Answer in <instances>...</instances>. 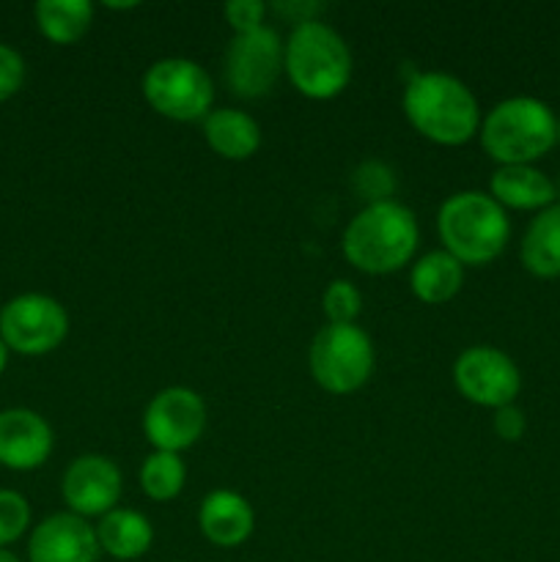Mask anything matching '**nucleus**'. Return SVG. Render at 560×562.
Segmentation results:
<instances>
[{"label": "nucleus", "instance_id": "nucleus-16", "mask_svg": "<svg viewBox=\"0 0 560 562\" xmlns=\"http://www.w3.org/2000/svg\"><path fill=\"white\" fill-rule=\"evenodd\" d=\"M489 195L503 209L544 212L555 203V181L536 165H505L489 179Z\"/></svg>", "mask_w": 560, "mask_h": 562}, {"label": "nucleus", "instance_id": "nucleus-24", "mask_svg": "<svg viewBox=\"0 0 560 562\" xmlns=\"http://www.w3.org/2000/svg\"><path fill=\"white\" fill-rule=\"evenodd\" d=\"M322 311L327 324H357V316L362 313L360 289L346 278L333 280L322 294Z\"/></svg>", "mask_w": 560, "mask_h": 562}, {"label": "nucleus", "instance_id": "nucleus-20", "mask_svg": "<svg viewBox=\"0 0 560 562\" xmlns=\"http://www.w3.org/2000/svg\"><path fill=\"white\" fill-rule=\"evenodd\" d=\"M464 285V263L456 261L450 252L432 250L412 263L410 289L423 305H445L453 300Z\"/></svg>", "mask_w": 560, "mask_h": 562}, {"label": "nucleus", "instance_id": "nucleus-13", "mask_svg": "<svg viewBox=\"0 0 560 562\" xmlns=\"http://www.w3.org/2000/svg\"><path fill=\"white\" fill-rule=\"evenodd\" d=\"M97 530L82 516L53 514L33 527L27 538V562H99Z\"/></svg>", "mask_w": 560, "mask_h": 562}, {"label": "nucleus", "instance_id": "nucleus-22", "mask_svg": "<svg viewBox=\"0 0 560 562\" xmlns=\"http://www.w3.org/2000/svg\"><path fill=\"white\" fill-rule=\"evenodd\" d=\"M137 483L141 492L146 494L152 503H170L184 492L187 483V464L179 453H165V450H154L143 459L141 472H137Z\"/></svg>", "mask_w": 560, "mask_h": 562}, {"label": "nucleus", "instance_id": "nucleus-8", "mask_svg": "<svg viewBox=\"0 0 560 562\" xmlns=\"http://www.w3.org/2000/svg\"><path fill=\"white\" fill-rule=\"evenodd\" d=\"M69 335V313L55 296L20 294L0 307V340L22 357H44Z\"/></svg>", "mask_w": 560, "mask_h": 562}, {"label": "nucleus", "instance_id": "nucleus-1", "mask_svg": "<svg viewBox=\"0 0 560 562\" xmlns=\"http://www.w3.org/2000/svg\"><path fill=\"white\" fill-rule=\"evenodd\" d=\"M401 110L412 130L437 146H464L483 121L475 93L448 71L412 75L401 93Z\"/></svg>", "mask_w": 560, "mask_h": 562}, {"label": "nucleus", "instance_id": "nucleus-32", "mask_svg": "<svg viewBox=\"0 0 560 562\" xmlns=\"http://www.w3.org/2000/svg\"><path fill=\"white\" fill-rule=\"evenodd\" d=\"M555 195H558V201H560V179H558V184H555Z\"/></svg>", "mask_w": 560, "mask_h": 562}, {"label": "nucleus", "instance_id": "nucleus-21", "mask_svg": "<svg viewBox=\"0 0 560 562\" xmlns=\"http://www.w3.org/2000/svg\"><path fill=\"white\" fill-rule=\"evenodd\" d=\"M33 16L47 42L69 47L91 31L93 3L88 0H38L33 5Z\"/></svg>", "mask_w": 560, "mask_h": 562}, {"label": "nucleus", "instance_id": "nucleus-17", "mask_svg": "<svg viewBox=\"0 0 560 562\" xmlns=\"http://www.w3.org/2000/svg\"><path fill=\"white\" fill-rule=\"evenodd\" d=\"M201 132L206 146L231 162H245L261 148V124L245 110L214 108L201 121Z\"/></svg>", "mask_w": 560, "mask_h": 562}, {"label": "nucleus", "instance_id": "nucleus-10", "mask_svg": "<svg viewBox=\"0 0 560 562\" xmlns=\"http://www.w3.org/2000/svg\"><path fill=\"white\" fill-rule=\"evenodd\" d=\"M206 401L184 384L165 387L143 412V437L154 450L184 453L206 431Z\"/></svg>", "mask_w": 560, "mask_h": 562}, {"label": "nucleus", "instance_id": "nucleus-19", "mask_svg": "<svg viewBox=\"0 0 560 562\" xmlns=\"http://www.w3.org/2000/svg\"><path fill=\"white\" fill-rule=\"evenodd\" d=\"M519 258L522 267L536 278H560V203H552L530 220L522 236Z\"/></svg>", "mask_w": 560, "mask_h": 562}, {"label": "nucleus", "instance_id": "nucleus-31", "mask_svg": "<svg viewBox=\"0 0 560 562\" xmlns=\"http://www.w3.org/2000/svg\"><path fill=\"white\" fill-rule=\"evenodd\" d=\"M0 562H22V560L16 558L14 552H9V549H0Z\"/></svg>", "mask_w": 560, "mask_h": 562}, {"label": "nucleus", "instance_id": "nucleus-30", "mask_svg": "<svg viewBox=\"0 0 560 562\" xmlns=\"http://www.w3.org/2000/svg\"><path fill=\"white\" fill-rule=\"evenodd\" d=\"M141 3H104V9H113V11H130V9H137Z\"/></svg>", "mask_w": 560, "mask_h": 562}, {"label": "nucleus", "instance_id": "nucleus-15", "mask_svg": "<svg viewBox=\"0 0 560 562\" xmlns=\"http://www.w3.org/2000/svg\"><path fill=\"white\" fill-rule=\"evenodd\" d=\"M198 527L203 538L217 549H236L250 541L256 530V510L250 499L231 488H214L201 499Z\"/></svg>", "mask_w": 560, "mask_h": 562}, {"label": "nucleus", "instance_id": "nucleus-12", "mask_svg": "<svg viewBox=\"0 0 560 562\" xmlns=\"http://www.w3.org/2000/svg\"><path fill=\"white\" fill-rule=\"evenodd\" d=\"M121 494H124L121 467L102 453L77 456L60 477V497L66 508L82 519H102L104 514L119 508Z\"/></svg>", "mask_w": 560, "mask_h": 562}, {"label": "nucleus", "instance_id": "nucleus-11", "mask_svg": "<svg viewBox=\"0 0 560 562\" xmlns=\"http://www.w3.org/2000/svg\"><path fill=\"white\" fill-rule=\"evenodd\" d=\"M453 384L464 401L497 412L516 401L522 390V373L503 349L478 344L456 357Z\"/></svg>", "mask_w": 560, "mask_h": 562}, {"label": "nucleus", "instance_id": "nucleus-18", "mask_svg": "<svg viewBox=\"0 0 560 562\" xmlns=\"http://www.w3.org/2000/svg\"><path fill=\"white\" fill-rule=\"evenodd\" d=\"M93 530L102 554L119 562L146 558L154 547V525L141 510L113 508L93 525Z\"/></svg>", "mask_w": 560, "mask_h": 562}, {"label": "nucleus", "instance_id": "nucleus-3", "mask_svg": "<svg viewBox=\"0 0 560 562\" xmlns=\"http://www.w3.org/2000/svg\"><path fill=\"white\" fill-rule=\"evenodd\" d=\"M351 49L333 25L307 20L291 27L283 42V71L291 86L313 102L340 97L351 82Z\"/></svg>", "mask_w": 560, "mask_h": 562}, {"label": "nucleus", "instance_id": "nucleus-23", "mask_svg": "<svg viewBox=\"0 0 560 562\" xmlns=\"http://www.w3.org/2000/svg\"><path fill=\"white\" fill-rule=\"evenodd\" d=\"M351 187L368 206V203L393 201L395 190H399V179H395L390 165L379 162V159H368V162L357 165V170L351 173Z\"/></svg>", "mask_w": 560, "mask_h": 562}, {"label": "nucleus", "instance_id": "nucleus-4", "mask_svg": "<svg viewBox=\"0 0 560 562\" xmlns=\"http://www.w3.org/2000/svg\"><path fill=\"white\" fill-rule=\"evenodd\" d=\"M443 250L464 267H486L511 239L508 212L489 192L461 190L443 201L437 212Z\"/></svg>", "mask_w": 560, "mask_h": 562}, {"label": "nucleus", "instance_id": "nucleus-5", "mask_svg": "<svg viewBox=\"0 0 560 562\" xmlns=\"http://www.w3.org/2000/svg\"><path fill=\"white\" fill-rule=\"evenodd\" d=\"M478 137L497 168L533 165L558 143V119L541 99L508 97L483 115Z\"/></svg>", "mask_w": 560, "mask_h": 562}, {"label": "nucleus", "instance_id": "nucleus-7", "mask_svg": "<svg viewBox=\"0 0 560 562\" xmlns=\"http://www.w3.org/2000/svg\"><path fill=\"white\" fill-rule=\"evenodd\" d=\"M143 99L163 119L192 124L214 110L212 75L192 58H159L141 80Z\"/></svg>", "mask_w": 560, "mask_h": 562}, {"label": "nucleus", "instance_id": "nucleus-27", "mask_svg": "<svg viewBox=\"0 0 560 562\" xmlns=\"http://www.w3.org/2000/svg\"><path fill=\"white\" fill-rule=\"evenodd\" d=\"M25 82V60L14 47L0 42V102L14 97Z\"/></svg>", "mask_w": 560, "mask_h": 562}, {"label": "nucleus", "instance_id": "nucleus-14", "mask_svg": "<svg viewBox=\"0 0 560 562\" xmlns=\"http://www.w3.org/2000/svg\"><path fill=\"white\" fill-rule=\"evenodd\" d=\"M53 428L33 409L0 412V467L14 472H31L47 464L53 453Z\"/></svg>", "mask_w": 560, "mask_h": 562}, {"label": "nucleus", "instance_id": "nucleus-25", "mask_svg": "<svg viewBox=\"0 0 560 562\" xmlns=\"http://www.w3.org/2000/svg\"><path fill=\"white\" fill-rule=\"evenodd\" d=\"M31 527V505L14 488H0V549L20 541Z\"/></svg>", "mask_w": 560, "mask_h": 562}, {"label": "nucleus", "instance_id": "nucleus-2", "mask_svg": "<svg viewBox=\"0 0 560 562\" xmlns=\"http://www.w3.org/2000/svg\"><path fill=\"white\" fill-rule=\"evenodd\" d=\"M421 245L415 212L399 201L362 206L340 236L344 258L366 274H390L404 269Z\"/></svg>", "mask_w": 560, "mask_h": 562}, {"label": "nucleus", "instance_id": "nucleus-6", "mask_svg": "<svg viewBox=\"0 0 560 562\" xmlns=\"http://www.w3.org/2000/svg\"><path fill=\"white\" fill-rule=\"evenodd\" d=\"M373 366V340L360 324H324L307 349L313 382L329 395H351L366 387Z\"/></svg>", "mask_w": 560, "mask_h": 562}, {"label": "nucleus", "instance_id": "nucleus-29", "mask_svg": "<svg viewBox=\"0 0 560 562\" xmlns=\"http://www.w3.org/2000/svg\"><path fill=\"white\" fill-rule=\"evenodd\" d=\"M5 366H9V346H5L3 340H0V376H3Z\"/></svg>", "mask_w": 560, "mask_h": 562}, {"label": "nucleus", "instance_id": "nucleus-33", "mask_svg": "<svg viewBox=\"0 0 560 562\" xmlns=\"http://www.w3.org/2000/svg\"><path fill=\"white\" fill-rule=\"evenodd\" d=\"M558 143H560V119H558Z\"/></svg>", "mask_w": 560, "mask_h": 562}, {"label": "nucleus", "instance_id": "nucleus-26", "mask_svg": "<svg viewBox=\"0 0 560 562\" xmlns=\"http://www.w3.org/2000/svg\"><path fill=\"white\" fill-rule=\"evenodd\" d=\"M267 11L269 5L264 0H231V3H225L223 14L231 31L250 33L267 25Z\"/></svg>", "mask_w": 560, "mask_h": 562}, {"label": "nucleus", "instance_id": "nucleus-28", "mask_svg": "<svg viewBox=\"0 0 560 562\" xmlns=\"http://www.w3.org/2000/svg\"><path fill=\"white\" fill-rule=\"evenodd\" d=\"M492 428L503 442H519V439L525 437V428H527L525 412H522L516 404L503 406V409L494 412Z\"/></svg>", "mask_w": 560, "mask_h": 562}, {"label": "nucleus", "instance_id": "nucleus-9", "mask_svg": "<svg viewBox=\"0 0 560 562\" xmlns=\"http://www.w3.org/2000/svg\"><path fill=\"white\" fill-rule=\"evenodd\" d=\"M283 71V42L269 25L250 33H234L225 47V86L239 99H261Z\"/></svg>", "mask_w": 560, "mask_h": 562}]
</instances>
